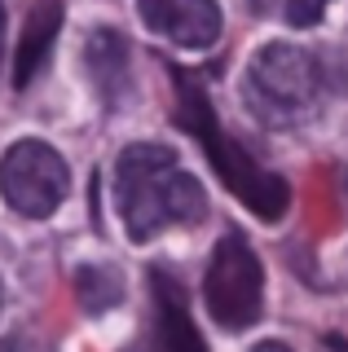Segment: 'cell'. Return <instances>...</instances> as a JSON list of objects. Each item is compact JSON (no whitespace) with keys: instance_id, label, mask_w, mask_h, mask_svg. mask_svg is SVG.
Returning a JSON list of instances; mask_svg holds the SVG:
<instances>
[{"instance_id":"2","label":"cell","mask_w":348,"mask_h":352,"mask_svg":"<svg viewBox=\"0 0 348 352\" xmlns=\"http://www.w3.org/2000/svg\"><path fill=\"white\" fill-rule=\"evenodd\" d=\"M177 124L190 128L194 137L203 141L216 176L230 185V194L243 207H252L260 220H278L282 212H287V198H291L287 181L274 176V172H265L238 141L225 137L221 124H216V115H212L208 93H203V88L194 84V75H186V71H177Z\"/></svg>"},{"instance_id":"15","label":"cell","mask_w":348,"mask_h":352,"mask_svg":"<svg viewBox=\"0 0 348 352\" xmlns=\"http://www.w3.org/2000/svg\"><path fill=\"white\" fill-rule=\"evenodd\" d=\"M252 5H256V9H260V5H265V0H252Z\"/></svg>"},{"instance_id":"11","label":"cell","mask_w":348,"mask_h":352,"mask_svg":"<svg viewBox=\"0 0 348 352\" xmlns=\"http://www.w3.org/2000/svg\"><path fill=\"white\" fill-rule=\"evenodd\" d=\"M331 0H287V22L291 27H318Z\"/></svg>"},{"instance_id":"12","label":"cell","mask_w":348,"mask_h":352,"mask_svg":"<svg viewBox=\"0 0 348 352\" xmlns=\"http://www.w3.org/2000/svg\"><path fill=\"white\" fill-rule=\"evenodd\" d=\"M0 352H49V348L27 339V335H9V339H0Z\"/></svg>"},{"instance_id":"1","label":"cell","mask_w":348,"mask_h":352,"mask_svg":"<svg viewBox=\"0 0 348 352\" xmlns=\"http://www.w3.org/2000/svg\"><path fill=\"white\" fill-rule=\"evenodd\" d=\"M115 207L119 220L128 225V238L146 242L168 225H194L208 198L168 146L137 141L115 163Z\"/></svg>"},{"instance_id":"14","label":"cell","mask_w":348,"mask_h":352,"mask_svg":"<svg viewBox=\"0 0 348 352\" xmlns=\"http://www.w3.org/2000/svg\"><path fill=\"white\" fill-rule=\"evenodd\" d=\"M0 40H5V9H0Z\"/></svg>"},{"instance_id":"5","label":"cell","mask_w":348,"mask_h":352,"mask_svg":"<svg viewBox=\"0 0 348 352\" xmlns=\"http://www.w3.org/2000/svg\"><path fill=\"white\" fill-rule=\"evenodd\" d=\"M0 194L18 216H49L67 198V163L45 141H18L0 163Z\"/></svg>"},{"instance_id":"4","label":"cell","mask_w":348,"mask_h":352,"mask_svg":"<svg viewBox=\"0 0 348 352\" xmlns=\"http://www.w3.org/2000/svg\"><path fill=\"white\" fill-rule=\"evenodd\" d=\"M203 295H208V313L221 330H247L260 317L265 273H260V260L243 234H225L216 242L208 278H203Z\"/></svg>"},{"instance_id":"7","label":"cell","mask_w":348,"mask_h":352,"mask_svg":"<svg viewBox=\"0 0 348 352\" xmlns=\"http://www.w3.org/2000/svg\"><path fill=\"white\" fill-rule=\"evenodd\" d=\"M150 282H155V339H150L146 352H208L194 322H190V313H186L181 286L163 269L150 273Z\"/></svg>"},{"instance_id":"3","label":"cell","mask_w":348,"mask_h":352,"mask_svg":"<svg viewBox=\"0 0 348 352\" xmlns=\"http://www.w3.org/2000/svg\"><path fill=\"white\" fill-rule=\"evenodd\" d=\"M318 93H322V66L313 53L296 49V44H265L243 80L247 106L269 128L300 124L318 102Z\"/></svg>"},{"instance_id":"8","label":"cell","mask_w":348,"mask_h":352,"mask_svg":"<svg viewBox=\"0 0 348 352\" xmlns=\"http://www.w3.org/2000/svg\"><path fill=\"white\" fill-rule=\"evenodd\" d=\"M58 27H62V0H40V5L31 9L27 27H23V40H18L14 88H27V84L40 75V66L49 62L53 40H58Z\"/></svg>"},{"instance_id":"10","label":"cell","mask_w":348,"mask_h":352,"mask_svg":"<svg viewBox=\"0 0 348 352\" xmlns=\"http://www.w3.org/2000/svg\"><path fill=\"white\" fill-rule=\"evenodd\" d=\"M75 300L89 308V313H106V308H115L124 300V282L106 264H80L75 269Z\"/></svg>"},{"instance_id":"13","label":"cell","mask_w":348,"mask_h":352,"mask_svg":"<svg viewBox=\"0 0 348 352\" xmlns=\"http://www.w3.org/2000/svg\"><path fill=\"white\" fill-rule=\"evenodd\" d=\"M252 352H291V348H287V344H274V339H269V344H256Z\"/></svg>"},{"instance_id":"6","label":"cell","mask_w":348,"mask_h":352,"mask_svg":"<svg viewBox=\"0 0 348 352\" xmlns=\"http://www.w3.org/2000/svg\"><path fill=\"white\" fill-rule=\"evenodd\" d=\"M137 14L155 36L181 44V49H208L221 40L216 0H137Z\"/></svg>"},{"instance_id":"9","label":"cell","mask_w":348,"mask_h":352,"mask_svg":"<svg viewBox=\"0 0 348 352\" xmlns=\"http://www.w3.org/2000/svg\"><path fill=\"white\" fill-rule=\"evenodd\" d=\"M84 62L93 71V84L106 102H115L119 88L128 80V49H124V36L119 31H93L89 36V49H84Z\"/></svg>"}]
</instances>
